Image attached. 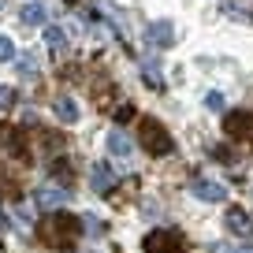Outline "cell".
I'll return each mask as SVG.
<instances>
[{
    "label": "cell",
    "instance_id": "cell-1",
    "mask_svg": "<svg viewBox=\"0 0 253 253\" xmlns=\"http://www.w3.org/2000/svg\"><path fill=\"white\" fill-rule=\"evenodd\" d=\"M38 235L45 246H52V250H63V246H75L82 235V223L75 220V216L67 212H48L45 220L38 223Z\"/></svg>",
    "mask_w": 253,
    "mask_h": 253
},
{
    "label": "cell",
    "instance_id": "cell-2",
    "mask_svg": "<svg viewBox=\"0 0 253 253\" xmlns=\"http://www.w3.org/2000/svg\"><path fill=\"white\" fill-rule=\"evenodd\" d=\"M138 142H142V149L149 153V157H168V153L175 149V138L168 134V126L160 123V119L145 116L142 123H138Z\"/></svg>",
    "mask_w": 253,
    "mask_h": 253
},
{
    "label": "cell",
    "instance_id": "cell-3",
    "mask_svg": "<svg viewBox=\"0 0 253 253\" xmlns=\"http://www.w3.org/2000/svg\"><path fill=\"white\" fill-rule=\"evenodd\" d=\"M145 250L149 253H186V242H182L179 231L171 227H157L145 235Z\"/></svg>",
    "mask_w": 253,
    "mask_h": 253
},
{
    "label": "cell",
    "instance_id": "cell-4",
    "mask_svg": "<svg viewBox=\"0 0 253 253\" xmlns=\"http://www.w3.org/2000/svg\"><path fill=\"white\" fill-rule=\"evenodd\" d=\"M0 145H4V153L11 160H30V142H26V134L19 126H4L0 130Z\"/></svg>",
    "mask_w": 253,
    "mask_h": 253
},
{
    "label": "cell",
    "instance_id": "cell-5",
    "mask_svg": "<svg viewBox=\"0 0 253 253\" xmlns=\"http://www.w3.org/2000/svg\"><path fill=\"white\" fill-rule=\"evenodd\" d=\"M67 198H71V194L63 186H56V182H45V186L34 190V201H38L41 209H48V212H60V209L67 205Z\"/></svg>",
    "mask_w": 253,
    "mask_h": 253
},
{
    "label": "cell",
    "instance_id": "cell-6",
    "mask_svg": "<svg viewBox=\"0 0 253 253\" xmlns=\"http://www.w3.org/2000/svg\"><path fill=\"white\" fill-rule=\"evenodd\" d=\"M223 130H227L235 142H253V116L250 112H231L223 119Z\"/></svg>",
    "mask_w": 253,
    "mask_h": 253
},
{
    "label": "cell",
    "instance_id": "cell-7",
    "mask_svg": "<svg viewBox=\"0 0 253 253\" xmlns=\"http://www.w3.org/2000/svg\"><path fill=\"white\" fill-rule=\"evenodd\" d=\"M223 227H227L235 238H250V235H253V216L246 212V209H227V216H223Z\"/></svg>",
    "mask_w": 253,
    "mask_h": 253
},
{
    "label": "cell",
    "instance_id": "cell-8",
    "mask_svg": "<svg viewBox=\"0 0 253 253\" xmlns=\"http://www.w3.org/2000/svg\"><path fill=\"white\" fill-rule=\"evenodd\" d=\"M145 41H149V48H171L175 45V26L168 23V19H157V23L145 30Z\"/></svg>",
    "mask_w": 253,
    "mask_h": 253
},
{
    "label": "cell",
    "instance_id": "cell-9",
    "mask_svg": "<svg viewBox=\"0 0 253 253\" xmlns=\"http://www.w3.org/2000/svg\"><path fill=\"white\" fill-rule=\"evenodd\" d=\"M108 153L116 160H126L130 153H134V142H130V134H126L123 126H116V130H108Z\"/></svg>",
    "mask_w": 253,
    "mask_h": 253
},
{
    "label": "cell",
    "instance_id": "cell-10",
    "mask_svg": "<svg viewBox=\"0 0 253 253\" xmlns=\"http://www.w3.org/2000/svg\"><path fill=\"white\" fill-rule=\"evenodd\" d=\"M89 186H93V194L104 198V194L116 186V171H112L108 164H93V168H89Z\"/></svg>",
    "mask_w": 253,
    "mask_h": 253
},
{
    "label": "cell",
    "instance_id": "cell-11",
    "mask_svg": "<svg viewBox=\"0 0 253 253\" xmlns=\"http://www.w3.org/2000/svg\"><path fill=\"white\" fill-rule=\"evenodd\" d=\"M194 194H198L201 201H223L227 198L223 182H216V179H194Z\"/></svg>",
    "mask_w": 253,
    "mask_h": 253
},
{
    "label": "cell",
    "instance_id": "cell-12",
    "mask_svg": "<svg viewBox=\"0 0 253 253\" xmlns=\"http://www.w3.org/2000/svg\"><path fill=\"white\" fill-rule=\"evenodd\" d=\"M52 108H56V116H60V123H79V116H82L79 104H75L71 97H56Z\"/></svg>",
    "mask_w": 253,
    "mask_h": 253
},
{
    "label": "cell",
    "instance_id": "cell-13",
    "mask_svg": "<svg viewBox=\"0 0 253 253\" xmlns=\"http://www.w3.org/2000/svg\"><path fill=\"white\" fill-rule=\"evenodd\" d=\"M19 19H23L26 26H45L48 11H45V4H38V0H34V4H26V8L19 11Z\"/></svg>",
    "mask_w": 253,
    "mask_h": 253
},
{
    "label": "cell",
    "instance_id": "cell-14",
    "mask_svg": "<svg viewBox=\"0 0 253 253\" xmlns=\"http://www.w3.org/2000/svg\"><path fill=\"white\" fill-rule=\"evenodd\" d=\"M142 79L149 82L153 89H160V86H164V75H160V63H157V60H149V56L142 60Z\"/></svg>",
    "mask_w": 253,
    "mask_h": 253
},
{
    "label": "cell",
    "instance_id": "cell-15",
    "mask_svg": "<svg viewBox=\"0 0 253 253\" xmlns=\"http://www.w3.org/2000/svg\"><path fill=\"white\" fill-rule=\"evenodd\" d=\"M15 63H19V75H23V79H34V75H38V56L34 52H19Z\"/></svg>",
    "mask_w": 253,
    "mask_h": 253
},
{
    "label": "cell",
    "instance_id": "cell-16",
    "mask_svg": "<svg viewBox=\"0 0 253 253\" xmlns=\"http://www.w3.org/2000/svg\"><path fill=\"white\" fill-rule=\"evenodd\" d=\"M45 41L52 52H60V48H67V34L60 30V26H45Z\"/></svg>",
    "mask_w": 253,
    "mask_h": 253
},
{
    "label": "cell",
    "instance_id": "cell-17",
    "mask_svg": "<svg viewBox=\"0 0 253 253\" xmlns=\"http://www.w3.org/2000/svg\"><path fill=\"white\" fill-rule=\"evenodd\" d=\"M79 223H82V231H89L93 238H101L104 231H108V227H104V220H101V216H93V212H89V216H82Z\"/></svg>",
    "mask_w": 253,
    "mask_h": 253
},
{
    "label": "cell",
    "instance_id": "cell-18",
    "mask_svg": "<svg viewBox=\"0 0 253 253\" xmlns=\"http://www.w3.org/2000/svg\"><path fill=\"white\" fill-rule=\"evenodd\" d=\"M15 56H19L15 41H11L8 34H0V63H8V60H15Z\"/></svg>",
    "mask_w": 253,
    "mask_h": 253
},
{
    "label": "cell",
    "instance_id": "cell-19",
    "mask_svg": "<svg viewBox=\"0 0 253 253\" xmlns=\"http://www.w3.org/2000/svg\"><path fill=\"white\" fill-rule=\"evenodd\" d=\"M60 145H63V138L56 134V130H41V149L45 153H56Z\"/></svg>",
    "mask_w": 253,
    "mask_h": 253
},
{
    "label": "cell",
    "instance_id": "cell-20",
    "mask_svg": "<svg viewBox=\"0 0 253 253\" xmlns=\"http://www.w3.org/2000/svg\"><path fill=\"white\" fill-rule=\"evenodd\" d=\"M11 104H15V89H11V86H0V112H8Z\"/></svg>",
    "mask_w": 253,
    "mask_h": 253
},
{
    "label": "cell",
    "instance_id": "cell-21",
    "mask_svg": "<svg viewBox=\"0 0 253 253\" xmlns=\"http://www.w3.org/2000/svg\"><path fill=\"white\" fill-rule=\"evenodd\" d=\"M205 108L209 112H223V93H205Z\"/></svg>",
    "mask_w": 253,
    "mask_h": 253
},
{
    "label": "cell",
    "instance_id": "cell-22",
    "mask_svg": "<svg viewBox=\"0 0 253 253\" xmlns=\"http://www.w3.org/2000/svg\"><path fill=\"white\" fill-rule=\"evenodd\" d=\"M227 15H231V19H242V23H250V19H253V11L238 8V4H227Z\"/></svg>",
    "mask_w": 253,
    "mask_h": 253
},
{
    "label": "cell",
    "instance_id": "cell-23",
    "mask_svg": "<svg viewBox=\"0 0 253 253\" xmlns=\"http://www.w3.org/2000/svg\"><path fill=\"white\" fill-rule=\"evenodd\" d=\"M130 116H134V108H130V104H119V108H116V119H130Z\"/></svg>",
    "mask_w": 253,
    "mask_h": 253
},
{
    "label": "cell",
    "instance_id": "cell-24",
    "mask_svg": "<svg viewBox=\"0 0 253 253\" xmlns=\"http://www.w3.org/2000/svg\"><path fill=\"white\" fill-rule=\"evenodd\" d=\"M227 253H253V246L246 242V246H235V250H227Z\"/></svg>",
    "mask_w": 253,
    "mask_h": 253
},
{
    "label": "cell",
    "instance_id": "cell-25",
    "mask_svg": "<svg viewBox=\"0 0 253 253\" xmlns=\"http://www.w3.org/2000/svg\"><path fill=\"white\" fill-rule=\"evenodd\" d=\"M4 223H8V220H4V212H0V227H4Z\"/></svg>",
    "mask_w": 253,
    "mask_h": 253
}]
</instances>
